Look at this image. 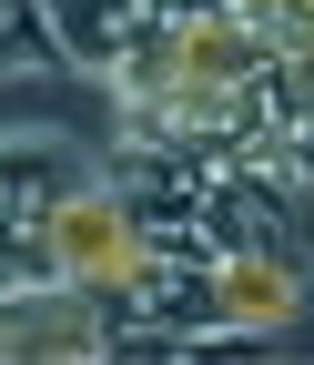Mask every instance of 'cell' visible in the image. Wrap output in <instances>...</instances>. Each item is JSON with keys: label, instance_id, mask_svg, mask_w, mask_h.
<instances>
[{"label": "cell", "instance_id": "cell-1", "mask_svg": "<svg viewBox=\"0 0 314 365\" xmlns=\"http://www.w3.org/2000/svg\"><path fill=\"white\" fill-rule=\"evenodd\" d=\"M142 264H152V213L132 203L112 173H81L71 193L51 203V284H81V294H122Z\"/></svg>", "mask_w": 314, "mask_h": 365}, {"label": "cell", "instance_id": "cell-2", "mask_svg": "<svg viewBox=\"0 0 314 365\" xmlns=\"http://www.w3.org/2000/svg\"><path fill=\"white\" fill-rule=\"evenodd\" d=\"M294 314H304V264H294L274 234L213 254V335H223V345L274 335V325H294Z\"/></svg>", "mask_w": 314, "mask_h": 365}, {"label": "cell", "instance_id": "cell-3", "mask_svg": "<svg viewBox=\"0 0 314 365\" xmlns=\"http://www.w3.org/2000/svg\"><path fill=\"white\" fill-rule=\"evenodd\" d=\"M41 11H51V31H61V61L102 81L122 61V41L152 21V0H41Z\"/></svg>", "mask_w": 314, "mask_h": 365}, {"label": "cell", "instance_id": "cell-4", "mask_svg": "<svg viewBox=\"0 0 314 365\" xmlns=\"http://www.w3.org/2000/svg\"><path fill=\"white\" fill-rule=\"evenodd\" d=\"M61 61V31L41 0H0V71H51Z\"/></svg>", "mask_w": 314, "mask_h": 365}]
</instances>
